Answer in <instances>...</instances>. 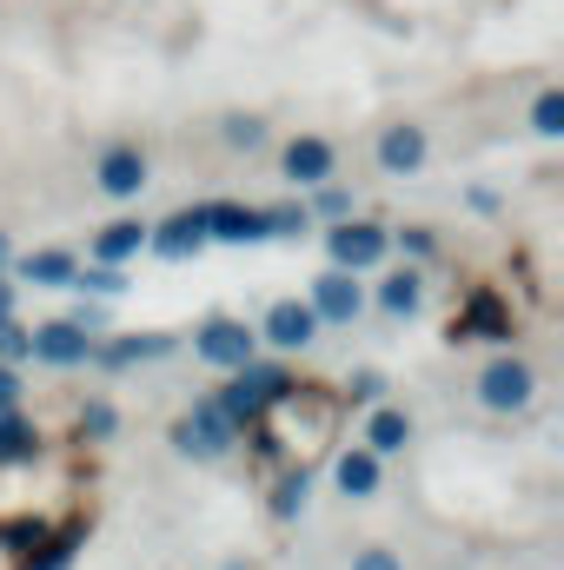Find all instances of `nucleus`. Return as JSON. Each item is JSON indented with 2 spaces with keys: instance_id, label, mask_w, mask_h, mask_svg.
<instances>
[{
  "instance_id": "0eeeda50",
  "label": "nucleus",
  "mask_w": 564,
  "mask_h": 570,
  "mask_svg": "<svg viewBox=\"0 0 564 570\" xmlns=\"http://www.w3.org/2000/svg\"><path fill=\"white\" fill-rule=\"evenodd\" d=\"M312 312H319V318H332V325H352V318H359V285H352L346 266H339V273H325V279H312Z\"/></svg>"
},
{
  "instance_id": "f3484780",
  "label": "nucleus",
  "mask_w": 564,
  "mask_h": 570,
  "mask_svg": "<svg viewBox=\"0 0 564 570\" xmlns=\"http://www.w3.org/2000/svg\"><path fill=\"white\" fill-rule=\"evenodd\" d=\"M33 458V425H20L13 412H0V464H20Z\"/></svg>"
},
{
  "instance_id": "412c9836",
  "label": "nucleus",
  "mask_w": 564,
  "mask_h": 570,
  "mask_svg": "<svg viewBox=\"0 0 564 570\" xmlns=\"http://www.w3.org/2000/svg\"><path fill=\"white\" fill-rule=\"evenodd\" d=\"M159 352H166V338H134V345L107 352V365H127V358H159Z\"/></svg>"
},
{
  "instance_id": "39448f33",
  "label": "nucleus",
  "mask_w": 564,
  "mask_h": 570,
  "mask_svg": "<svg viewBox=\"0 0 564 570\" xmlns=\"http://www.w3.org/2000/svg\"><path fill=\"white\" fill-rule=\"evenodd\" d=\"M312 332H319V312H312V305H299V298H280V305L266 312V338H273L280 352L312 345Z\"/></svg>"
},
{
  "instance_id": "6ab92c4d",
  "label": "nucleus",
  "mask_w": 564,
  "mask_h": 570,
  "mask_svg": "<svg viewBox=\"0 0 564 570\" xmlns=\"http://www.w3.org/2000/svg\"><path fill=\"white\" fill-rule=\"evenodd\" d=\"M379 298H386V312H419V273H392Z\"/></svg>"
},
{
  "instance_id": "7ed1b4c3",
  "label": "nucleus",
  "mask_w": 564,
  "mask_h": 570,
  "mask_svg": "<svg viewBox=\"0 0 564 570\" xmlns=\"http://www.w3.org/2000/svg\"><path fill=\"white\" fill-rule=\"evenodd\" d=\"M200 358H213V365L240 372V365L253 358V332H246V325H233V318H206V325H200Z\"/></svg>"
},
{
  "instance_id": "2eb2a0df",
  "label": "nucleus",
  "mask_w": 564,
  "mask_h": 570,
  "mask_svg": "<svg viewBox=\"0 0 564 570\" xmlns=\"http://www.w3.org/2000/svg\"><path fill=\"white\" fill-rule=\"evenodd\" d=\"M140 246H146V226H134V219H120V226H107V233H100V246H94V253H100L107 266H120V259H134Z\"/></svg>"
},
{
  "instance_id": "9b49d317",
  "label": "nucleus",
  "mask_w": 564,
  "mask_h": 570,
  "mask_svg": "<svg viewBox=\"0 0 564 570\" xmlns=\"http://www.w3.org/2000/svg\"><path fill=\"white\" fill-rule=\"evenodd\" d=\"M200 239H206V206H193V213H179L173 226H159L153 253H166V259H186V253H193Z\"/></svg>"
},
{
  "instance_id": "5701e85b",
  "label": "nucleus",
  "mask_w": 564,
  "mask_h": 570,
  "mask_svg": "<svg viewBox=\"0 0 564 570\" xmlns=\"http://www.w3.org/2000/svg\"><path fill=\"white\" fill-rule=\"evenodd\" d=\"M299 504H305V478H285V484H280V498H273V511H280V518H292Z\"/></svg>"
},
{
  "instance_id": "9d476101",
  "label": "nucleus",
  "mask_w": 564,
  "mask_h": 570,
  "mask_svg": "<svg viewBox=\"0 0 564 570\" xmlns=\"http://www.w3.org/2000/svg\"><path fill=\"white\" fill-rule=\"evenodd\" d=\"M325 173H332V146H325V140H292V146H285V179L319 186Z\"/></svg>"
},
{
  "instance_id": "423d86ee",
  "label": "nucleus",
  "mask_w": 564,
  "mask_h": 570,
  "mask_svg": "<svg viewBox=\"0 0 564 570\" xmlns=\"http://www.w3.org/2000/svg\"><path fill=\"white\" fill-rule=\"evenodd\" d=\"M179 438H186V451H200V458H220L226 444H233V419L206 399V405H193V419L179 425Z\"/></svg>"
},
{
  "instance_id": "aec40b11",
  "label": "nucleus",
  "mask_w": 564,
  "mask_h": 570,
  "mask_svg": "<svg viewBox=\"0 0 564 570\" xmlns=\"http://www.w3.org/2000/svg\"><path fill=\"white\" fill-rule=\"evenodd\" d=\"M532 127H538L545 140H558V134H564V94H538V107H532Z\"/></svg>"
},
{
  "instance_id": "c85d7f7f",
  "label": "nucleus",
  "mask_w": 564,
  "mask_h": 570,
  "mask_svg": "<svg viewBox=\"0 0 564 570\" xmlns=\"http://www.w3.org/2000/svg\"><path fill=\"white\" fill-rule=\"evenodd\" d=\"M352 570H399V558H392V551H366Z\"/></svg>"
},
{
  "instance_id": "2f4dec72",
  "label": "nucleus",
  "mask_w": 564,
  "mask_h": 570,
  "mask_svg": "<svg viewBox=\"0 0 564 570\" xmlns=\"http://www.w3.org/2000/svg\"><path fill=\"white\" fill-rule=\"evenodd\" d=\"M0 266H7V239H0Z\"/></svg>"
},
{
  "instance_id": "b1692460",
  "label": "nucleus",
  "mask_w": 564,
  "mask_h": 570,
  "mask_svg": "<svg viewBox=\"0 0 564 570\" xmlns=\"http://www.w3.org/2000/svg\"><path fill=\"white\" fill-rule=\"evenodd\" d=\"M0 358H27V332L13 318H0Z\"/></svg>"
},
{
  "instance_id": "4be33fe9",
  "label": "nucleus",
  "mask_w": 564,
  "mask_h": 570,
  "mask_svg": "<svg viewBox=\"0 0 564 570\" xmlns=\"http://www.w3.org/2000/svg\"><path fill=\"white\" fill-rule=\"evenodd\" d=\"M266 233H305V213L299 206H273L266 213Z\"/></svg>"
},
{
  "instance_id": "6e6552de",
  "label": "nucleus",
  "mask_w": 564,
  "mask_h": 570,
  "mask_svg": "<svg viewBox=\"0 0 564 570\" xmlns=\"http://www.w3.org/2000/svg\"><path fill=\"white\" fill-rule=\"evenodd\" d=\"M100 186H107L114 199H134L146 186V159L134 146H107V153H100Z\"/></svg>"
},
{
  "instance_id": "c756f323",
  "label": "nucleus",
  "mask_w": 564,
  "mask_h": 570,
  "mask_svg": "<svg viewBox=\"0 0 564 570\" xmlns=\"http://www.w3.org/2000/svg\"><path fill=\"white\" fill-rule=\"evenodd\" d=\"M13 405V372H0V412Z\"/></svg>"
},
{
  "instance_id": "393cba45",
  "label": "nucleus",
  "mask_w": 564,
  "mask_h": 570,
  "mask_svg": "<svg viewBox=\"0 0 564 570\" xmlns=\"http://www.w3.org/2000/svg\"><path fill=\"white\" fill-rule=\"evenodd\" d=\"M226 140L233 146H260L266 140V127H260V120H226Z\"/></svg>"
},
{
  "instance_id": "bb28decb",
  "label": "nucleus",
  "mask_w": 564,
  "mask_h": 570,
  "mask_svg": "<svg viewBox=\"0 0 564 570\" xmlns=\"http://www.w3.org/2000/svg\"><path fill=\"white\" fill-rule=\"evenodd\" d=\"M87 285H94V292H127V279H120L114 266H100V273H87Z\"/></svg>"
},
{
  "instance_id": "4468645a",
  "label": "nucleus",
  "mask_w": 564,
  "mask_h": 570,
  "mask_svg": "<svg viewBox=\"0 0 564 570\" xmlns=\"http://www.w3.org/2000/svg\"><path fill=\"white\" fill-rule=\"evenodd\" d=\"M465 332H485V338H505V332H512V325H505V305H498L492 292H478V298L465 305V318H458V338H465Z\"/></svg>"
},
{
  "instance_id": "f257e3e1",
  "label": "nucleus",
  "mask_w": 564,
  "mask_h": 570,
  "mask_svg": "<svg viewBox=\"0 0 564 570\" xmlns=\"http://www.w3.org/2000/svg\"><path fill=\"white\" fill-rule=\"evenodd\" d=\"M27 352H33V358H47V365H80V358L94 352V338H87V325L60 318V325H40V332H27Z\"/></svg>"
},
{
  "instance_id": "1a4fd4ad",
  "label": "nucleus",
  "mask_w": 564,
  "mask_h": 570,
  "mask_svg": "<svg viewBox=\"0 0 564 570\" xmlns=\"http://www.w3.org/2000/svg\"><path fill=\"white\" fill-rule=\"evenodd\" d=\"M206 233H213V239H233V246L273 239V233H266V213H253V206H206Z\"/></svg>"
},
{
  "instance_id": "a211bd4d",
  "label": "nucleus",
  "mask_w": 564,
  "mask_h": 570,
  "mask_svg": "<svg viewBox=\"0 0 564 570\" xmlns=\"http://www.w3.org/2000/svg\"><path fill=\"white\" fill-rule=\"evenodd\" d=\"M27 279H40V285H60V279H74V259L67 253H27V266H20Z\"/></svg>"
},
{
  "instance_id": "f8f14e48",
  "label": "nucleus",
  "mask_w": 564,
  "mask_h": 570,
  "mask_svg": "<svg viewBox=\"0 0 564 570\" xmlns=\"http://www.w3.org/2000/svg\"><path fill=\"white\" fill-rule=\"evenodd\" d=\"M419 159H425L419 127H386V140H379V166H386V173H412Z\"/></svg>"
},
{
  "instance_id": "ddd939ff",
  "label": "nucleus",
  "mask_w": 564,
  "mask_h": 570,
  "mask_svg": "<svg viewBox=\"0 0 564 570\" xmlns=\"http://www.w3.org/2000/svg\"><path fill=\"white\" fill-rule=\"evenodd\" d=\"M339 491L346 498H372L379 491V458L372 451H346L339 458Z\"/></svg>"
},
{
  "instance_id": "20e7f679",
  "label": "nucleus",
  "mask_w": 564,
  "mask_h": 570,
  "mask_svg": "<svg viewBox=\"0 0 564 570\" xmlns=\"http://www.w3.org/2000/svg\"><path fill=\"white\" fill-rule=\"evenodd\" d=\"M332 259H339L346 273H366V266H379V259H386V233H379V226L346 219V226L332 233Z\"/></svg>"
},
{
  "instance_id": "a878e982",
  "label": "nucleus",
  "mask_w": 564,
  "mask_h": 570,
  "mask_svg": "<svg viewBox=\"0 0 564 570\" xmlns=\"http://www.w3.org/2000/svg\"><path fill=\"white\" fill-rule=\"evenodd\" d=\"M80 431H87V438H107V431H114V412H107V405H87V412H80Z\"/></svg>"
},
{
  "instance_id": "dca6fc26",
  "label": "nucleus",
  "mask_w": 564,
  "mask_h": 570,
  "mask_svg": "<svg viewBox=\"0 0 564 570\" xmlns=\"http://www.w3.org/2000/svg\"><path fill=\"white\" fill-rule=\"evenodd\" d=\"M406 438H412V419L406 412H372V425H366V444L372 451H406Z\"/></svg>"
},
{
  "instance_id": "cd10ccee",
  "label": "nucleus",
  "mask_w": 564,
  "mask_h": 570,
  "mask_svg": "<svg viewBox=\"0 0 564 570\" xmlns=\"http://www.w3.org/2000/svg\"><path fill=\"white\" fill-rule=\"evenodd\" d=\"M379 392H386L379 372H359V379H352V399H379Z\"/></svg>"
},
{
  "instance_id": "7c9ffc66",
  "label": "nucleus",
  "mask_w": 564,
  "mask_h": 570,
  "mask_svg": "<svg viewBox=\"0 0 564 570\" xmlns=\"http://www.w3.org/2000/svg\"><path fill=\"white\" fill-rule=\"evenodd\" d=\"M0 318H13V285L0 279Z\"/></svg>"
},
{
  "instance_id": "f03ea898",
  "label": "nucleus",
  "mask_w": 564,
  "mask_h": 570,
  "mask_svg": "<svg viewBox=\"0 0 564 570\" xmlns=\"http://www.w3.org/2000/svg\"><path fill=\"white\" fill-rule=\"evenodd\" d=\"M478 399H485L492 412H518V405H532V365H518V358H498V365L478 379Z\"/></svg>"
}]
</instances>
